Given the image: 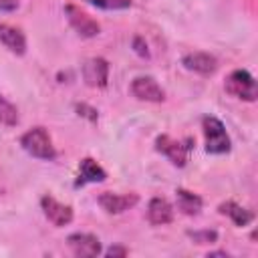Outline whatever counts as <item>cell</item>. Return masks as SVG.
<instances>
[{
	"label": "cell",
	"mask_w": 258,
	"mask_h": 258,
	"mask_svg": "<svg viewBox=\"0 0 258 258\" xmlns=\"http://www.w3.org/2000/svg\"><path fill=\"white\" fill-rule=\"evenodd\" d=\"M20 145L32 157H38V159H44V161H50V159L56 157V149H54V145L50 141V135L46 133L44 127H32V129H28L20 137Z\"/></svg>",
	"instance_id": "1"
},
{
	"label": "cell",
	"mask_w": 258,
	"mask_h": 258,
	"mask_svg": "<svg viewBox=\"0 0 258 258\" xmlns=\"http://www.w3.org/2000/svg\"><path fill=\"white\" fill-rule=\"evenodd\" d=\"M204 135H206V151L214 155H222L230 151V137L222 125L220 119L216 117H204L202 121Z\"/></svg>",
	"instance_id": "2"
},
{
	"label": "cell",
	"mask_w": 258,
	"mask_h": 258,
	"mask_svg": "<svg viewBox=\"0 0 258 258\" xmlns=\"http://www.w3.org/2000/svg\"><path fill=\"white\" fill-rule=\"evenodd\" d=\"M224 89L232 95V97H238V99H244V101H254L258 91H256V81L254 77L244 71V69H238V71H232L224 83Z\"/></svg>",
	"instance_id": "3"
},
{
	"label": "cell",
	"mask_w": 258,
	"mask_h": 258,
	"mask_svg": "<svg viewBox=\"0 0 258 258\" xmlns=\"http://www.w3.org/2000/svg\"><path fill=\"white\" fill-rule=\"evenodd\" d=\"M155 149L159 153H163L173 165L183 167L187 163L191 145H189V141H177V139H171L169 135H159L155 139Z\"/></svg>",
	"instance_id": "4"
},
{
	"label": "cell",
	"mask_w": 258,
	"mask_h": 258,
	"mask_svg": "<svg viewBox=\"0 0 258 258\" xmlns=\"http://www.w3.org/2000/svg\"><path fill=\"white\" fill-rule=\"evenodd\" d=\"M64 14H67L71 26H73L81 36H85V38H93V36L99 34V30H101L99 24H97L87 12H83L79 6H75V4H67V6H64Z\"/></svg>",
	"instance_id": "5"
},
{
	"label": "cell",
	"mask_w": 258,
	"mask_h": 258,
	"mask_svg": "<svg viewBox=\"0 0 258 258\" xmlns=\"http://www.w3.org/2000/svg\"><path fill=\"white\" fill-rule=\"evenodd\" d=\"M131 93L139 101H149V103H161L165 99L163 89L157 85L153 77H137L131 83Z\"/></svg>",
	"instance_id": "6"
},
{
	"label": "cell",
	"mask_w": 258,
	"mask_h": 258,
	"mask_svg": "<svg viewBox=\"0 0 258 258\" xmlns=\"http://www.w3.org/2000/svg\"><path fill=\"white\" fill-rule=\"evenodd\" d=\"M67 242H69V248L73 250V254L79 258H93V256L101 254V242L93 234L77 232V234H71L67 238Z\"/></svg>",
	"instance_id": "7"
},
{
	"label": "cell",
	"mask_w": 258,
	"mask_h": 258,
	"mask_svg": "<svg viewBox=\"0 0 258 258\" xmlns=\"http://www.w3.org/2000/svg\"><path fill=\"white\" fill-rule=\"evenodd\" d=\"M83 79L89 87H105L109 79V62L101 56H93L83 64Z\"/></svg>",
	"instance_id": "8"
},
{
	"label": "cell",
	"mask_w": 258,
	"mask_h": 258,
	"mask_svg": "<svg viewBox=\"0 0 258 258\" xmlns=\"http://www.w3.org/2000/svg\"><path fill=\"white\" fill-rule=\"evenodd\" d=\"M139 202L137 194H113V191H103L99 196V206L107 214H123L125 210L133 208Z\"/></svg>",
	"instance_id": "9"
},
{
	"label": "cell",
	"mask_w": 258,
	"mask_h": 258,
	"mask_svg": "<svg viewBox=\"0 0 258 258\" xmlns=\"http://www.w3.org/2000/svg\"><path fill=\"white\" fill-rule=\"evenodd\" d=\"M40 206H42V212L44 216L54 224V226H67L71 220H73V208L71 206H64L60 202H56L52 196H44L40 200Z\"/></svg>",
	"instance_id": "10"
},
{
	"label": "cell",
	"mask_w": 258,
	"mask_h": 258,
	"mask_svg": "<svg viewBox=\"0 0 258 258\" xmlns=\"http://www.w3.org/2000/svg\"><path fill=\"white\" fill-rule=\"evenodd\" d=\"M181 62L187 71H194V73L204 75V77L214 75L216 69H218V60L208 52H189V54L183 56Z\"/></svg>",
	"instance_id": "11"
},
{
	"label": "cell",
	"mask_w": 258,
	"mask_h": 258,
	"mask_svg": "<svg viewBox=\"0 0 258 258\" xmlns=\"http://www.w3.org/2000/svg\"><path fill=\"white\" fill-rule=\"evenodd\" d=\"M147 218L155 226L169 224L173 220V208L165 198H151L147 206Z\"/></svg>",
	"instance_id": "12"
},
{
	"label": "cell",
	"mask_w": 258,
	"mask_h": 258,
	"mask_svg": "<svg viewBox=\"0 0 258 258\" xmlns=\"http://www.w3.org/2000/svg\"><path fill=\"white\" fill-rule=\"evenodd\" d=\"M0 42L14 54H24L26 52V38L20 28L10 26V24H0Z\"/></svg>",
	"instance_id": "13"
},
{
	"label": "cell",
	"mask_w": 258,
	"mask_h": 258,
	"mask_svg": "<svg viewBox=\"0 0 258 258\" xmlns=\"http://www.w3.org/2000/svg\"><path fill=\"white\" fill-rule=\"evenodd\" d=\"M107 177L105 169L91 157H85L79 165V183H97Z\"/></svg>",
	"instance_id": "14"
},
{
	"label": "cell",
	"mask_w": 258,
	"mask_h": 258,
	"mask_svg": "<svg viewBox=\"0 0 258 258\" xmlns=\"http://www.w3.org/2000/svg\"><path fill=\"white\" fill-rule=\"evenodd\" d=\"M175 200H177V208H179L185 216H196V214H200V210H202V206H204V202H202V198H200L198 194L187 191V189H181V187L175 191Z\"/></svg>",
	"instance_id": "15"
},
{
	"label": "cell",
	"mask_w": 258,
	"mask_h": 258,
	"mask_svg": "<svg viewBox=\"0 0 258 258\" xmlns=\"http://www.w3.org/2000/svg\"><path fill=\"white\" fill-rule=\"evenodd\" d=\"M220 214L230 216L236 226H246V224H250L252 218H254L252 212L244 210L242 206H238V204H234V202H224V204H220Z\"/></svg>",
	"instance_id": "16"
},
{
	"label": "cell",
	"mask_w": 258,
	"mask_h": 258,
	"mask_svg": "<svg viewBox=\"0 0 258 258\" xmlns=\"http://www.w3.org/2000/svg\"><path fill=\"white\" fill-rule=\"evenodd\" d=\"M18 123V109L0 95V125L4 127H14Z\"/></svg>",
	"instance_id": "17"
},
{
	"label": "cell",
	"mask_w": 258,
	"mask_h": 258,
	"mask_svg": "<svg viewBox=\"0 0 258 258\" xmlns=\"http://www.w3.org/2000/svg\"><path fill=\"white\" fill-rule=\"evenodd\" d=\"M93 6H99L103 10H123L131 6V0H87Z\"/></svg>",
	"instance_id": "18"
},
{
	"label": "cell",
	"mask_w": 258,
	"mask_h": 258,
	"mask_svg": "<svg viewBox=\"0 0 258 258\" xmlns=\"http://www.w3.org/2000/svg\"><path fill=\"white\" fill-rule=\"evenodd\" d=\"M189 236H191V240H194L196 244H212V242H216V240H218V234H216L214 230L189 232Z\"/></svg>",
	"instance_id": "19"
},
{
	"label": "cell",
	"mask_w": 258,
	"mask_h": 258,
	"mask_svg": "<svg viewBox=\"0 0 258 258\" xmlns=\"http://www.w3.org/2000/svg\"><path fill=\"white\" fill-rule=\"evenodd\" d=\"M18 8V0H0V12H12Z\"/></svg>",
	"instance_id": "20"
},
{
	"label": "cell",
	"mask_w": 258,
	"mask_h": 258,
	"mask_svg": "<svg viewBox=\"0 0 258 258\" xmlns=\"http://www.w3.org/2000/svg\"><path fill=\"white\" fill-rule=\"evenodd\" d=\"M107 256H127V248H121V246H111L107 252Z\"/></svg>",
	"instance_id": "21"
},
{
	"label": "cell",
	"mask_w": 258,
	"mask_h": 258,
	"mask_svg": "<svg viewBox=\"0 0 258 258\" xmlns=\"http://www.w3.org/2000/svg\"><path fill=\"white\" fill-rule=\"evenodd\" d=\"M133 42H135V46H137V48H135V50H137V52H139V54H141V56H147V46H143V44H141V38H139V36H137V38H135V40H133Z\"/></svg>",
	"instance_id": "22"
},
{
	"label": "cell",
	"mask_w": 258,
	"mask_h": 258,
	"mask_svg": "<svg viewBox=\"0 0 258 258\" xmlns=\"http://www.w3.org/2000/svg\"><path fill=\"white\" fill-rule=\"evenodd\" d=\"M210 256H228V254H226V252H212Z\"/></svg>",
	"instance_id": "23"
}]
</instances>
